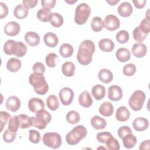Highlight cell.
Returning a JSON list of instances; mask_svg holds the SVG:
<instances>
[{"mask_svg": "<svg viewBox=\"0 0 150 150\" xmlns=\"http://www.w3.org/2000/svg\"><path fill=\"white\" fill-rule=\"evenodd\" d=\"M95 44L90 40L83 41L79 46L77 54V59L79 63L83 66L89 64L93 59L95 52Z\"/></svg>", "mask_w": 150, "mask_h": 150, "instance_id": "obj_1", "label": "cell"}, {"mask_svg": "<svg viewBox=\"0 0 150 150\" xmlns=\"http://www.w3.org/2000/svg\"><path fill=\"white\" fill-rule=\"evenodd\" d=\"M28 47L22 42L13 40H7L4 45V51L8 55H15L18 57H22L27 52Z\"/></svg>", "mask_w": 150, "mask_h": 150, "instance_id": "obj_2", "label": "cell"}, {"mask_svg": "<svg viewBox=\"0 0 150 150\" xmlns=\"http://www.w3.org/2000/svg\"><path fill=\"white\" fill-rule=\"evenodd\" d=\"M29 83L33 87L35 91L39 95L46 94L49 90V86L43 75L32 73L29 77Z\"/></svg>", "mask_w": 150, "mask_h": 150, "instance_id": "obj_3", "label": "cell"}, {"mask_svg": "<svg viewBox=\"0 0 150 150\" xmlns=\"http://www.w3.org/2000/svg\"><path fill=\"white\" fill-rule=\"evenodd\" d=\"M87 135V130L81 125L74 127L66 136V142L70 145H75Z\"/></svg>", "mask_w": 150, "mask_h": 150, "instance_id": "obj_4", "label": "cell"}, {"mask_svg": "<svg viewBox=\"0 0 150 150\" xmlns=\"http://www.w3.org/2000/svg\"><path fill=\"white\" fill-rule=\"evenodd\" d=\"M32 126L39 129H43L52 120L51 115L45 110H42L36 113L35 117H30Z\"/></svg>", "mask_w": 150, "mask_h": 150, "instance_id": "obj_5", "label": "cell"}, {"mask_svg": "<svg viewBox=\"0 0 150 150\" xmlns=\"http://www.w3.org/2000/svg\"><path fill=\"white\" fill-rule=\"evenodd\" d=\"M91 13V9L88 5L81 3L77 5L75 10L74 21L79 25H84L87 21Z\"/></svg>", "mask_w": 150, "mask_h": 150, "instance_id": "obj_6", "label": "cell"}, {"mask_svg": "<svg viewBox=\"0 0 150 150\" xmlns=\"http://www.w3.org/2000/svg\"><path fill=\"white\" fill-rule=\"evenodd\" d=\"M146 96L141 90H137L133 93L128 100L130 108L135 111L141 110L145 101Z\"/></svg>", "mask_w": 150, "mask_h": 150, "instance_id": "obj_7", "label": "cell"}, {"mask_svg": "<svg viewBox=\"0 0 150 150\" xmlns=\"http://www.w3.org/2000/svg\"><path fill=\"white\" fill-rule=\"evenodd\" d=\"M43 144L51 148L57 149L62 145V138L57 132H46L42 137Z\"/></svg>", "mask_w": 150, "mask_h": 150, "instance_id": "obj_8", "label": "cell"}, {"mask_svg": "<svg viewBox=\"0 0 150 150\" xmlns=\"http://www.w3.org/2000/svg\"><path fill=\"white\" fill-rule=\"evenodd\" d=\"M59 96L62 104L64 105H69L72 103L74 94L70 88L64 87L60 90Z\"/></svg>", "mask_w": 150, "mask_h": 150, "instance_id": "obj_9", "label": "cell"}, {"mask_svg": "<svg viewBox=\"0 0 150 150\" xmlns=\"http://www.w3.org/2000/svg\"><path fill=\"white\" fill-rule=\"evenodd\" d=\"M104 27L110 31H114L119 28L120 21L119 19L114 15H108L104 21Z\"/></svg>", "mask_w": 150, "mask_h": 150, "instance_id": "obj_10", "label": "cell"}, {"mask_svg": "<svg viewBox=\"0 0 150 150\" xmlns=\"http://www.w3.org/2000/svg\"><path fill=\"white\" fill-rule=\"evenodd\" d=\"M122 90L118 86L112 85L108 89L107 97L110 100L119 101L122 98Z\"/></svg>", "mask_w": 150, "mask_h": 150, "instance_id": "obj_11", "label": "cell"}, {"mask_svg": "<svg viewBox=\"0 0 150 150\" xmlns=\"http://www.w3.org/2000/svg\"><path fill=\"white\" fill-rule=\"evenodd\" d=\"M28 105L30 111L33 113H37L38 111L45 108L43 101L42 99L36 97L30 98L28 102Z\"/></svg>", "mask_w": 150, "mask_h": 150, "instance_id": "obj_12", "label": "cell"}, {"mask_svg": "<svg viewBox=\"0 0 150 150\" xmlns=\"http://www.w3.org/2000/svg\"><path fill=\"white\" fill-rule=\"evenodd\" d=\"M6 35L9 36H16L21 30L19 24L15 21H11L6 24L4 29Z\"/></svg>", "mask_w": 150, "mask_h": 150, "instance_id": "obj_13", "label": "cell"}, {"mask_svg": "<svg viewBox=\"0 0 150 150\" xmlns=\"http://www.w3.org/2000/svg\"><path fill=\"white\" fill-rule=\"evenodd\" d=\"M21 107V101L19 98L15 96H12L8 97L6 101V108L12 111H17Z\"/></svg>", "mask_w": 150, "mask_h": 150, "instance_id": "obj_14", "label": "cell"}, {"mask_svg": "<svg viewBox=\"0 0 150 150\" xmlns=\"http://www.w3.org/2000/svg\"><path fill=\"white\" fill-rule=\"evenodd\" d=\"M131 52L132 54L138 58L144 57L147 52L146 46L142 43H135L132 47Z\"/></svg>", "mask_w": 150, "mask_h": 150, "instance_id": "obj_15", "label": "cell"}, {"mask_svg": "<svg viewBox=\"0 0 150 150\" xmlns=\"http://www.w3.org/2000/svg\"><path fill=\"white\" fill-rule=\"evenodd\" d=\"M132 126L137 131H143L147 129L149 126L148 120L143 117H138L133 121Z\"/></svg>", "mask_w": 150, "mask_h": 150, "instance_id": "obj_16", "label": "cell"}, {"mask_svg": "<svg viewBox=\"0 0 150 150\" xmlns=\"http://www.w3.org/2000/svg\"><path fill=\"white\" fill-rule=\"evenodd\" d=\"M118 14L124 18L129 16L132 12L133 9L131 5L128 2H124L121 3L117 8Z\"/></svg>", "mask_w": 150, "mask_h": 150, "instance_id": "obj_17", "label": "cell"}, {"mask_svg": "<svg viewBox=\"0 0 150 150\" xmlns=\"http://www.w3.org/2000/svg\"><path fill=\"white\" fill-rule=\"evenodd\" d=\"M25 40L28 45L33 47L39 45L40 38L37 33L35 32H28L25 35Z\"/></svg>", "mask_w": 150, "mask_h": 150, "instance_id": "obj_18", "label": "cell"}, {"mask_svg": "<svg viewBox=\"0 0 150 150\" xmlns=\"http://www.w3.org/2000/svg\"><path fill=\"white\" fill-rule=\"evenodd\" d=\"M79 103L81 106L84 108H88L92 105L93 100L88 91H84L80 94Z\"/></svg>", "mask_w": 150, "mask_h": 150, "instance_id": "obj_19", "label": "cell"}, {"mask_svg": "<svg viewBox=\"0 0 150 150\" xmlns=\"http://www.w3.org/2000/svg\"><path fill=\"white\" fill-rule=\"evenodd\" d=\"M43 40L45 45L49 47H56L59 42V39L56 35L52 32L46 33L43 37Z\"/></svg>", "mask_w": 150, "mask_h": 150, "instance_id": "obj_20", "label": "cell"}, {"mask_svg": "<svg viewBox=\"0 0 150 150\" xmlns=\"http://www.w3.org/2000/svg\"><path fill=\"white\" fill-rule=\"evenodd\" d=\"M98 46L100 50L105 52H110L114 49V42L110 39H102L98 42Z\"/></svg>", "mask_w": 150, "mask_h": 150, "instance_id": "obj_21", "label": "cell"}, {"mask_svg": "<svg viewBox=\"0 0 150 150\" xmlns=\"http://www.w3.org/2000/svg\"><path fill=\"white\" fill-rule=\"evenodd\" d=\"M91 94L96 100H102L105 95V88L101 84H96L91 89Z\"/></svg>", "mask_w": 150, "mask_h": 150, "instance_id": "obj_22", "label": "cell"}, {"mask_svg": "<svg viewBox=\"0 0 150 150\" xmlns=\"http://www.w3.org/2000/svg\"><path fill=\"white\" fill-rule=\"evenodd\" d=\"M115 117L118 121L121 122H125L129 118L130 112L127 107L124 106H121L117 109L116 111Z\"/></svg>", "mask_w": 150, "mask_h": 150, "instance_id": "obj_23", "label": "cell"}, {"mask_svg": "<svg viewBox=\"0 0 150 150\" xmlns=\"http://www.w3.org/2000/svg\"><path fill=\"white\" fill-rule=\"evenodd\" d=\"M114 112L113 105L108 101H105L103 103L99 108V112L101 115L104 117L111 116Z\"/></svg>", "mask_w": 150, "mask_h": 150, "instance_id": "obj_24", "label": "cell"}, {"mask_svg": "<svg viewBox=\"0 0 150 150\" xmlns=\"http://www.w3.org/2000/svg\"><path fill=\"white\" fill-rule=\"evenodd\" d=\"M99 80L103 83H109L113 79L112 73L108 69H101L98 74Z\"/></svg>", "mask_w": 150, "mask_h": 150, "instance_id": "obj_25", "label": "cell"}, {"mask_svg": "<svg viewBox=\"0 0 150 150\" xmlns=\"http://www.w3.org/2000/svg\"><path fill=\"white\" fill-rule=\"evenodd\" d=\"M28 12L29 9L23 4L18 5L13 10L14 16L19 19H23L26 18L28 15Z\"/></svg>", "mask_w": 150, "mask_h": 150, "instance_id": "obj_26", "label": "cell"}, {"mask_svg": "<svg viewBox=\"0 0 150 150\" xmlns=\"http://www.w3.org/2000/svg\"><path fill=\"white\" fill-rule=\"evenodd\" d=\"M115 56L118 61L121 62H126L130 59L131 53L128 49L120 47L117 50Z\"/></svg>", "mask_w": 150, "mask_h": 150, "instance_id": "obj_27", "label": "cell"}, {"mask_svg": "<svg viewBox=\"0 0 150 150\" xmlns=\"http://www.w3.org/2000/svg\"><path fill=\"white\" fill-rule=\"evenodd\" d=\"M90 122L92 127L97 130L103 129L105 128L107 125L106 121L98 115H95L92 117Z\"/></svg>", "mask_w": 150, "mask_h": 150, "instance_id": "obj_28", "label": "cell"}, {"mask_svg": "<svg viewBox=\"0 0 150 150\" xmlns=\"http://www.w3.org/2000/svg\"><path fill=\"white\" fill-rule=\"evenodd\" d=\"M122 143L127 149H131L135 146L137 142V138L132 133L125 135L122 138Z\"/></svg>", "mask_w": 150, "mask_h": 150, "instance_id": "obj_29", "label": "cell"}, {"mask_svg": "<svg viewBox=\"0 0 150 150\" xmlns=\"http://www.w3.org/2000/svg\"><path fill=\"white\" fill-rule=\"evenodd\" d=\"M21 61L15 57L9 59L6 63L7 69L11 72L18 71L21 69Z\"/></svg>", "mask_w": 150, "mask_h": 150, "instance_id": "obj_30", "label": "cell"}, {"mask_svg": "<svg viewBox=\"0 0 150 150\" xmlns=\"http://www.w3.org/2000/svg\"><path fill=\"white\" fill-rule=\"evenodd\" d=\"M76 67L73 62H66L62 66V71L66 77H71L74 74Z\"/></svg>", "mask_w": 150, "mask_h": 150, "instance_id": "obj_31", "label": "cell"}, {"mask_svg": "<svg viewBox=\"0 0 150 150\" xmlns=\"http://www.w3.org/2000/svg\"><path fill=\"white\" fill-rule=\"evenodd\" d=\"M73 52V47L69 43H63L59 47V53L64 58H68L71 56Z\"/></svg>", "mask_w": 150, "mask_h": 150, "instance_id": "obj_32", "label": "cell"}, {"mask_svg": "<svg viewBox=\"0 0 150 150\" xmlns=\"http://www.w3.org/2000/svg\"><path fill=\"white\" fill-rule=\"evenodd\" d=\"M49 22L55 28H59L63 25L64 20L63 16L60 14L54 12L51 13Z\"/></svg>", "mask_w": 150, "mask_h": 150, "instance_id": "obj_33", "label": "cell"}, {"mask_svg": "<svg viewBox=\"0 0 150 150\" xmlns=\"http://www.w3.org/2000/svg\"><path fill=\"white\" fill-rule=\"evenodd\" d=\"M104 27V22L101 18L99 16H95L92 19L91 22V28L93 31L96 32H100L103 29Z\"/></svg>", "mask_w": 150, "mask_h": 150, "instance_id": "obj_34", "label": "cell"}, {"mask_svg": "<svg viewBox=\"0 0 150 150\" xmlns=\"http://www.w3.org/2000/svg\"><path fill=\"white\" fill-rule=\"evenodd\" d=\"M51 13V11L49 9L43 8L40 9L38 11L36 16L39 21L43 22H46L49 21Z\"/></svg>", "mask_w": 150, "mask_h": 150, "instance_id": "obj_35", "label": "cell"}, {"mask_svg": "<svg viewBox=\"0 0 150 150\" xmlns=\"http://www.w3.org/2000/svg\"><path fill=\"white\" fill-rule=\"evenodd\" d=\"M46 105L52 111L56 110L59 107V101L55 95H50L46 100Z\"/></svg>", "mask_w": 150, "mask_h": 150, "instance_id": "obj_36", "label": "cell"}, {"mask_svg": "<svg viewBox=\"0 0 150 150\" xmlns=\"http://www.w3.org/2000/svg\"><path fill=\"white\" fill-rule=\"evenodd\" d=\"M19 120V124H20V128L22 129H25L30 127L32 126L31 124V120L30 117L28 116L26 114H21L18 115Z\"/></svg>", "mask_w": 150, "mask_h": 150, "instance_id": "obj_37", "label": "cell"}, {"mask_svg": "<svg viewBox=\"0 0 150 150\" xmlns=\"http://www.w3.org/2000/svg\"><path fill=\"white\" fill-rule=\"evenodd\" d=\"M80 120L79 114L74 110L69 111L66 115V120L67 122L71 124H77Z\"/></svg>", "mask_w": 150, "mask_h": 150, "instance_id": "obj_38", "label": "cell"}, {"mask_svg": "<svg viewBox=\"0 0 150 150\" xmlns=\"http://www.w3.org/2000/svg\"><path fill=\"white\" fill-rule=\"evenodd\" d=\"M147 35L148 34L142 31L138 26L135 28L133 30V38L139 43L143 42L146 39Z\"/></svg>", "mask_w": 150, "mask_h": 150, "instance_id": "obj_39", "label": "cell"}, {"mask_svg": "<svg viewBox=\"0 0 150 150\" xmlns=\"http://www.w3.org/2000/svg\"><path fill=\"white\" fill-rule=\"evenodd\" d=\"M19 128H20V124L18 117L14 115L9 121L8 129L12 132H17Z\"/></svg>", "mask_w": 150, "mask_h": 150, "instance_id": "obj_40", "label": "cell"}, {"mask_svg": "<svg viewBox=\"0 0 150 150\" xmlns=\"http://www.w3.org/2000/svg\"><path fill=\"white\" fill-rule=\"evenodd\" d=\"M105 144L108 149L119 150L120 149V146L118 141L112 136L110 137Z\"/></svg>", "mask_w": 150, "mask_h": 150, "instance_id": "obj_41", "label": "cell"}, {"mask_svg": "<svg viewBox=\"0 0 150 150\" xmlns=\"http://www.w3.org/2000/svg\"><path fill=\"white\" fill-rule=\"evenodd\" d=\"M115 38L116 40L118 43L121 44H124L128 41L129 36L127 31L125 30H121L116 34Z\"/></svg>", "mask_w": 150, "mask_h": 150, "instance_id": "obj_42", "label": "cell"}, {"mask_svg": "<svg viewBox=\"0 0 150 150\" xmlns=\"http://www.w3.org/2000/svg\"><path fill=\"white\" fill-rule=\"evenodd\" d=\"M11 118V114L6 111H2L0 112V126L1 127V132L2 131L4 127L6 125L8 122L10 120Z\"/></svg>", "mask_w": 150, "mask_h": 150, "instance_id": "obj_43", "label": "cell"}, {"mask_svg": "<svg viewBox=\"0 0 150 150\" xmlns=\"http://www.w3.org/2000/svg\"><path fill=\"white\" fill-rule=\"evenodd\" d=\"M58 58L57 55L54 53H49L45 58V61L47 66L49 67H54L56 66V59Z\"/></svg>", "mask_w": 150, "mask_h": 150, "instance_id": "obj_44", "label": "cell"}, {"mask_svg": "<svg viewBox=\"0 0 150 150\" xmlns=\"http://www.w3.org/2000/svg\"><path fill=\"white\" fill-rule=\"evenodd\" d=\"M136 66L132 63H129L125 65L123 67L122 72L126 76H132L136 72Z\"/></svg>", "mask_w": 150, "mask_h": 150, "instance_id": "obj_45", "label": "cell"}, {"mask_svg": "<svg viewBox=\"0 0 150 150\" xmlns=\"http://www.w3.org/2000/svg\"><path fill=\"white\" fill-rule=\"evenodd\" d=\"M16 134L17 132H12L8 128L3 134V139L5 142L11 143L15 139Z\"/></svg>", "mask_w": 150, "mask_h": 150, "instance_id": "obj_46", "label": "cell"}, {"mask_svg": "<svg viewBox=\"0 0 150 150\" xmlns=\"http://www.w3.org/2000/svg\"><path fill=\"white\" fill-rule=\"evenodd\" d=\"M29 139L33 144H38L40 141V134L36 130L30 129Z\"/></svg>", "mask_w": 150, "mask_h": 150, "instance_id": "obj_47", "label": "cell"}, {"mask_svg": "<svg viewBox=\"0 0 150 150\" xmlns=\"http://www.w3.org/2000/svg\"><path fill=\"white\" fill-rule=\"evenodd\" d=\"M33 73L38 75H43L45 72V66L40 62H36L33 66Z\"/></svg>", "mask_w": 150, "mask_h": 150, "instance_id": "obj_48", "label": "cell"}, {"mask_svg": "<svg viewBox=\"0 0 150 150\" xmlns=\"http://www.w3.org/2000/svg\"><path fill=\"white\" fill-rule=\"evenodd\" d=\"M112 136L111 134L109 132H98L96 135V138L98 142L100 143L104 144L107 141V139Z\"/></svg>", "mask_w": 150, "mask_h": 150, "instance_id": "obj_49", "label": "cell"}, {"mask_svg": "<svg viewBox=\"0 0 150 150\" xmlns=\"http://www.w3.org/2000/svg\"><path fill=\"white\" fill-rule=\"evenodd\" d=\"M138 27L145 33L148 34L150 31V20L147 18L143 19Z\"/></svg>", "mask_w": 150, "mask_h": 150, "instance_id": "obj_50", "label": "cell"}, {"mask_svg": "<svg viewBox=\"0 0 150 150\" xmlns=\"http://www.w3.org/2000/svg\"><path fill=\"white\" fill-rule=\"evenodd\" d=\"M117 133H118V135L120 137V138L122 139L125 135H126L128 134H131L132 131L128 126L124 125V126H122L118 128Z\"/></svg>", "mask_w": 150, "mask_h": 150, "instance_id": "obj_51", "label": "cell"}, {"mask_svg": "<svg viewBox=\"0 0 150 150\" xmlns=\"http://www.w3.org/2000/svg\"><path fill=\"white\" fill-rule=\"evenodd\" d=\"M56 1L55 0H42L41 5L45 8L52 9L54 7Z\"/></svg>", "mask_w": 150, "mask_h": 150, "instance_id": "obj_52", "label": "cell"}, {"mask_svg": "<svg viewBox=\"0 0 150 150\" xmlns=\"http://www.w3.org/2000/svg\"><path fill=\"white\" fill-rule=\"evenodd\" d=\"M1 6V13H0V18L3 19L5 18L8 13V7L4 2H0Z\"/></svg>", "mask_w": 150, "mask_h": 150, "instance_id": "obj_53", "label": "cell"}, {"mask_svg": "<svg viewBox=\"0 0 150 150\" xmlns=\"http://www.w3.org/2000/svg\"><path fill=\"white\" fill-rule=\"evenodd\" d=\"M38 2V0H23L22 3L28 9H29L34 8Z\"/></svg>", "mask_w": 150, "mask_h": 150, "instance_id": "obj_54", "label": "cell"}, {"mask_svg": "<svg viewBox=\"0 0 150 150\" xmlns=\"http://www.w3.org/2000/svg\"><path fill=\"white\" fill-rule=\"evenodd\" d=\"M146 1L145 0H133L132 2L134 4L135 6L138 9H142L143 8L145 4H146Z\"/></svg>", "mask_w": 150, "mask_h": 150, "instance_id": "obj_55", "label": "cell"}, {"mask_svg": "<svg viewBox=\"0 0 150 150\" xmlns=\"http://www.w3.org/2000/svg\"><path fill=\"white\" fill-rule=\"evenodd\" d=\"M149 145H150V140L147 139L146 141H144L142 142L139 145V149L140 150H145V149H149Z\"/></svg>", "mask_w": 150, "mask_h": 150, "instance_id": "obj_56", "label": "cell"}, {"mask_svg": "<svg viewBox=\"0 0 150 150\" xmlns=\"http://www.w3.org/2000/svg\"><path fill=\"white\" fill-rule=\"evenodd\" d=\"M106 2L110 5H115L120 2L119 0H107Z\"/></svg>", "mask_w": 150, "mask_h": 150, "instance_id": "obj_57", "label": "cell"}, {"mask_svg": "<svg viewBox=\"0 0 150 150\" xmlns=\"http://www.w3.org/2000/svg\"><path fill=\"white\" fill-rule=\"evenodd\" d=\"M77 1V0H73V1H65V2H67V3H68V4H74V3H75V2H76Z\"/></svg>", "mask_w": 150, "mask_h": 150, "instance_id": "obj_58", "label": "cell"}]
</instances>
